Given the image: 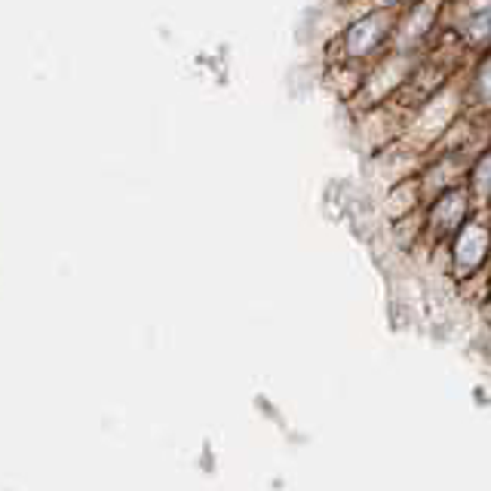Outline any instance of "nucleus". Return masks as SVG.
I'll list each match as a JSON object with an SVG mask.
<instances>
[{"label":"nucleus","instance_id":"f257e3e1","mask_svg":"<svg viewBox=\"0 0 491 491\" xmlns=\"http://www.w3.org/2000/svg\"><path fill=\"white\" fill-rule=\"evenodd\" d=\"M387 28H390L387 16H368L363 22H357V25L348 31V53L350 56L368 53L372 47H378V40L387 34Z\"/></svg>","mask_w":491,"mask_h":491}]
</instances>
